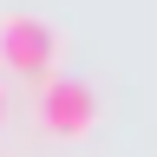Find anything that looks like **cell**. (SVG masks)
<instances>
[{"instance_id": "cell-1", "label": "cell", "mask_w": 157, "mask_h": 157, "mask_svg": "<svg viewBox=\"0 0 157 157\" xmlns=\"http://www.w3.org/2000/svg\"><path fill=\"white\" fill-rule=\"evenodd\" d=\"M0 66L26 72V78H52L59 66V26L39 13H7L0 20Z\"/></svg>"}, {"instance_id": "cell-2", "label": "cell", "mask_w": 157, "mask_h": 157, "mask_svg": "<svg viewBox=\"0 0 157 157\" xmlns=\"http://www.w3.org/2000/svg\"><path fill=\"white\" fill-rule=\"evenodd\" d=\"M33 111H39V131H52V137H85V131L98 124V92L85 85V78H39Z\"/></svg>"}, {"instance_id": "cell-3", "label": "cell", "mask_w": 157, "mask_h": 157, "mask_svg": "<svg viewBox=\"0 0 157 157\" xmlns=\"http://www.w3.org/2000/svg\"><path fill=\"white\" fill-rule=\"evenodd\" d=\"M0 124H7V85H0Z\"/></svg>"}]
</instances>
